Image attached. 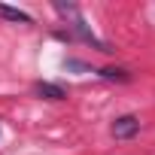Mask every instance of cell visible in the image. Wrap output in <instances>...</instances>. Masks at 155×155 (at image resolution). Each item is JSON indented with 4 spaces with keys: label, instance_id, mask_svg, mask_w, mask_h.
I'll return each mask as SVG.
<instances>
[{
    "label": "cell",
    "instance_id": "6da1fadb",
    "mask_svg": "<svg viewBox=\"0 0 155 155\" xmlns=\"http://www.w3.org/2000/svg\"><path fill=\"white\" fill-rule=\"evenodd\" d=\"M55 9H58L61 15H67V18H70V28H73V34L79 37V40L91 43V46H94V49H101V52H113V49H110V46H107L104 40H97V37H94V31H91V28H88V25L82 21L79 9H76L73 3H64V0H55Z\"/></svg>",
    "mask_w": 155,
    "mask_h": 155
},
{
    "label": "cell",
    "instance_id": "7a4b0ae2",
    "mask_svg": "<svg viewBox=\"0 0 155 155\" xmlns=\"http://www.w3.org/2000/svg\"><path fill=\"white\" fill-rule=\"evenodd\" d=\"M137 131H140V119H137V116H122V119L113 122V137H116V140H128V137H134Z\"/></svg>",
    "mask_w": 155,
    "mask_h": 155
},
{
    "label": "cell",
    "instance_id": "3957f363",
    "mask_svg": "<svg viewBox=\"0 0 155 155\" xmlns=\"http://www.w3.org/2000/svg\"><path fill=\"white\" fill-rule=\"evenodd\" d=\"M34 94L37 97H46V101H64L67 97V91L61 85H55V82H37L34 85Z\"/></svg>",
    "mask_w": 155,
    "mask_h": 155
},
{
    "label": "cell",
    "instance_id": "277c9868",
    "mask_svg": "<svg viewBox=\"0 0 155 155\" xmlns=\"http://www.w3.org/2000/svg\"><path fill=\"white\" fill-rule=\"evenodd\" d=\"M0 15H3L6 21H18V25H31V21H34L28 12H21V9H15V6H6V3H0Z\"/></svg>",
    "mask_w": 155,
    "mask_h": 155
},
{
    "label": "cell",
    "instance_id": "5b68a950",
    "mask_svg": "<svg viewBox=\"0 0 155 155\" xmlns=\"http://www.w3.org/2000/svg\"><path fill=\"white\" fill-rule=\"evenodd\" d=\"M104 79H116V82H128L131 79V73L128 70H119V67H104V70H97Z\"/></svg>",
    "mask_w": 155,
    "mask_h": 155
}]
</instances>
